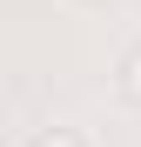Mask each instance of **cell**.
<instances>
[{
  "label": "cell",
  "instance_id": "1",
  "mask_svg": "<svg viewBox=\"0 0 141 147\" xmlns=\"http://www.w3.org/2000/svg\"><path fill=\"white\" fill-rule=\"evenodd\" d=\"M114 87H121V100H134V107H141V47H128V54H121Z\"/></svg>",
  "mask_w": 141,
  "mask_h": 147
},
{
  "label": "cell",
  "instance_id": "2",
  "mask_svg": "<svg viewBox=\"0 0 141 147\" xmlns=\"http://www.w3.org/2000/svg\"><path fill=\"white\" fill-rule=\"evenodd\" d=\"M34 147H81V134H74V127H47Z\"/></svg>",
  "mask_w": 141,
  "mask_h": 147
}]
</instances>
